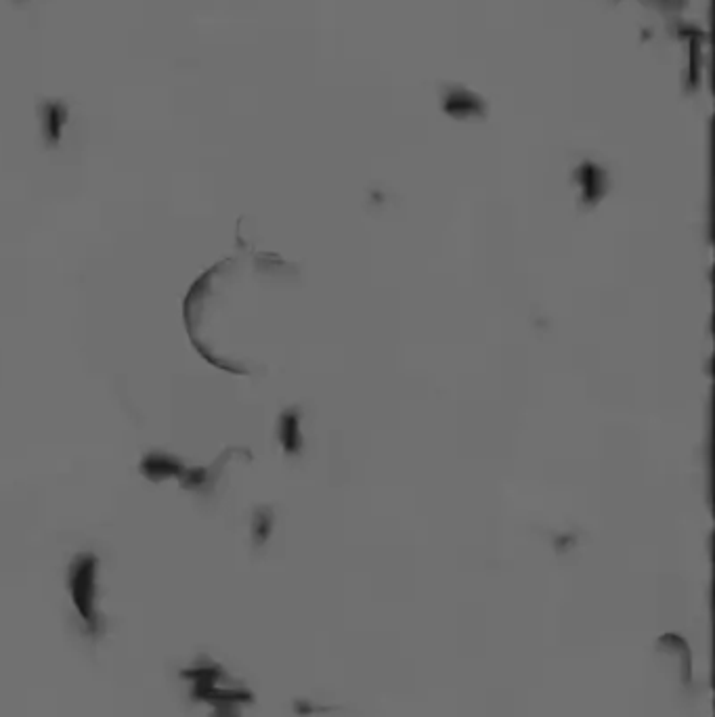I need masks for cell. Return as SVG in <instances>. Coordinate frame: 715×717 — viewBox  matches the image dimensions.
Segmentation results:
<instances>
[{"label":"cell","instance_id":"obj_6","mask_svg":"<svg viewBox=\"0 0 715 717\" xmlns=\"http://www.w3.org/2000/svg\"><path fill=\"white\" fill-rule=\"evenodd\" d=\"M275 527V512L269 506H260L252 514V541L256 546H265Z\"/></svg>","mask_w":715,"mask_h":717},{"label":"cell","instance_id":"obj_3","mask_svg":"<svg viewBox=\"0 0 715 717\" xmlns=\"http://www.w3.org/2000/svg\"><path fill=\"white\" fill-rule=\"evenodd\" d=\"M277 441L288 458H298L305 449V434H302V411L298 407L284 409L277 420Z\"/></svg>","mask_w":715,"mask_h":717},{"label":"cell","instance_id":"obj_2","mask_svg":"<svg viewBox=\"0 0 715 717\" xmlns=\"http://www.w3.org/2000/svg\"><path fill=\"white\" fill-rule=\"evenodd\" d=\"M187 466L189 464L183 458H179V455L164 451V449H154V451H147L143 455V460L139 464V472L151 483H164V481H170V478L179 481L181 474L187 470Z\"/></svg>","mask_w":715,"mask_h":717},{"label":"cell","instance_id":"obj_7","mask_svg":"<svg viewBox=\"0 0 715 717\" xmlns=\"http://www.w3.org/2000/svg\"><path fill=\"white\" fill-rule=\"evenodd\" d=\"M216 717H235L231 711H229V707L227 709H219V715H216Z\"/></svg>","mask_w":715,"mask_h":717},{"label":"cell","instance_id":"obj_5","mask_svg":"<svg viewBox=\"0 0 715 717\" xmlns=\"http://www.w3.org/2000/svg\"><path fill=\"white\" fill-rule=\"evenodd\" d=\"M579 183H581V202L588 208L596 206L602 200V195L606 193V181L602 179L598 168L592 166L583 168Z\"/></svg>","mask_w":715,"mask_h":717},{"label":"cell","instance_id":"obj_4","mask_svg":"<svg viewBox=\"0 0 715 717\" xmlns=\"http://www.w3.org/2000/svg\"><path fill=\"white\" fill-rule=\"evenodd\" d=\"M227 455H223V458H219L210 466H187V470L179 478L181 489L198 495L212 493L216 489V483L221 481L223 468L227 464Z\"/></svg>","mask_w":715,"mask_h":717},{"label":"cell","instance_id":"obj_1","mask_svg":"<svg viewBox=\"0 0 715 717\" xmlns=\"http://www.w3.org/2000/svg\"><path fill=\"white\" fill-rule=\"evenodd\" d=\"M65 585H68L72 604L84 627L89 629L91 634H99V558L91 552L74 556L68 567V575H65Z\"/></svg>","mask_w":715,"mask_h":717}]
</instances>
